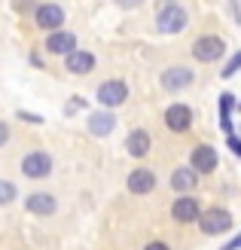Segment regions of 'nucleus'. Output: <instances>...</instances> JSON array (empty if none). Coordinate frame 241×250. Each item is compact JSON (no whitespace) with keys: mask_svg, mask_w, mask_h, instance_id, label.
I'll return each mask as SVG.
<instances>
[{"mask_svg":"<svg viewBox=\"0 0 241 250\" xmlns=\"http://www.w3.org/2000/svg\"><path fill=\"white\" fill-rule=\"evenodd\" d=\"M156 24H159L162 34H180L186 28V9L177 6V3H165L156 16Z\"/></svg>","mask_w":241,"mask_h":250,"instance_id":"nucleus-1","label":"nucleus"},{"mask_svg":"<svg viewBox=\"0 0 241 250\" xmlns=\"http://www.w3.org/2000/svg\"><path fill=\"white\" fill-rule=\"evenodd\" d=\"M198 226H201L205 235H223V232L232 229V214L223 210V208H211V210H205V214L198 217Z\"/></svg>","mask_w":241,"mask_h":250,"instance_id":"nucleus-2","label":"nucleus"},{"mask_svg":"<svg viewBox=\"0 0 241 250\" xmlns=\"http://www.w3.org/2000/svg\"><path fill=\"white\" fill-rule=\"evenodd\" d=\"M223 52H226V43L220 37H198L193 43V58L201 61V64H211V61L223 58Z\"/></svg>","mask_w":241,"mask_h":250,"instance_id":"nucleus-3","label":"nucleus"},{"mask_svg":"<svg viewBox=\"0 0 241 250\" xmlns=\"http://www.w3.org/2000/svg\"><path fill=\"white\" fill-rule=\"evenodd\" d=\"M125 98H129V85L122 80H107V83L98 85L101 107H119V104H125Z\"/></svg>","mask_w":241,"mask_h":250,"instance_id":"nucleus-4","label":"nucleus"},{"mask_svg":"<svg viewBox=\"0 0 241 250\" xmlns=\"http://www.w3.org/2000/svg\"><path fill=\"white\" fill-rule=\"evenodd\" d=\"M49 171H52V159H49V153H28L22 159V174L31 177V180L46 177Z\"/></svg>","mask_w":241,"mask_h":250,"instance_id":"nucleus-5","label":"nucleus"},{"mask_svg":"<svg viewBox=\"0 0 241 250\" xmlns=\"http://www.w3.org/2000/svg\"><path fill=\"white\" fill-rule=\"evenodd\" d=\"M37 28H43V31H58L61 24H65V9L55 6V3H43V6H37Z\"/></svg>","mask_w":241,"mask_h":250,"instance_id":"nucleus-6","label":"nucleus"},{"mask_svg":"<svg viewBox=\"0 0 241 250\" xmlns=\"http://www.w3.org/2000/svg\"><path fill=\"white\" fill-rule=\"evenodd\" d=\"M189 168H193L196 174H211L214 168H217V153H214V146L198 144L193 149V156H189Z\"/></svg>","mask_w":241,"mask_h":250,"instance_id":"nucleus-7","label":"nucleus"},{"mask_svg":"<svg viewBox=\"0 0 241 250\" xmlns=\"http://www.w3.org/2000/svg\"><path fill=\"white\" fill-rule=\"evenodd\" d=\"M165 125H168L171 131H186L189 125H193V110L186 104H171L165 110Z\"/></svg>","mask_w":241,"mask_h":250,"instance_id":"nucleus-8","label":"nucleus"},{"mask_svg":"<svg viewBox=\"0 0 241 250\" xmlns=\"http://www.w3.org/2000/svg\"><path fill=\"white\" fill-rule=\"evenodd\" d=\"M24 208H28L31 214H37V217H46V214H55L58 202H55L52 192H31L24 198Z\"/></svg>","mask_w":241,"mask_h":250,"instance_id":"nucleus-9","label":"nucleus"},{"mask_svg":"<svg viewBox=\"0 0 241 250\" xmlns=\"http://www.w3.org/2000/svg\"><path fill=\"white\" fill-rule=\"evenodd\" d=\"M189 83H193V70L189 67H168L162 73V89H168V92H180Z\"/></svg>","mask_w":241,"mask_h":250,"instance_id":"nucleus-10","label":"nucleus"},{"mask_svg":"<svg viewBox=\"0 0 241 250\" xmlns=\"http://www.w3.org/2000/svg\"><path fill=\"white\" fill-rule=\"evenodd\" d=\"M153 186H156V174L150 171V168H134L129 174V189L134 195H147V192H153Z\"/></svg>","mask_w":241,"mask_h":250,"instance_id":"nucleus-11","label":"nucleus"},{"mask_svg":"<svg viewBox=\"0 0 241 250\" xmlns=\"http://www.w3.org/2000/svg\"><path fill=\"white\" fill-rule=\"evenodd\" d=\"M171 217L177 223H193V220H198V202H196L193 195H180L171 205Z\"/></svg>","mask_w":241,"mask_h":250,"instance_id":"nucleus-12","label":"nucleus"},{"mask_svg":"<svg viewBox=\"0 0 241 250\" xmlns=\"http://www.w3.org/2000/svg\"><path fill=\"white\" fill-rule=\"evenodd\" d=\"M46 49L52 55H70V52H77V37L67 31H55V34H49Z\"/></svg>","mask_w":241,"mask_h":250,"instance_id":"nucleus-13","label":"nucleus"},{"mask_svg":"<svg viewBox=\"0 0 241 250\" xmlns=\"http://www.w3.org/2000/svg\"><path fill=\"white\" fill-rule=\"evenodd\" d=\"M113 125H116V116L113 113H92L88 116V131L95 137H107L113 131Z\"/></svg>","mask_w":241,"mask_h":250,"instance_id":"nucleus-14","label":"nucleus"},{"mask_svg":"<svg viewBox=\"0 0 241 250\" xmlns=\"http://www.w3.org/2000/svg\"><path fill=\"white\" fill-rule=\"evenodd\" d=\"M150 134L147 131H131L129 134V141H125V149H129V156H134V159H141V156H147L150 153Z\"/></svg>","mask_w":241,"mask_h":250,"instance_id":"nucleus-15","label":"nucleus"},{"mask_svg":"<svg viewBox=\"0 0 241 250\" xmlns=\"http://www.w3.org/2000/svg\"><path fill=\"white\" fill-rule=\"evenodd\" d=\"M92 67H95V55L83 52V49H77V52L67 55V70L70 73H88Z\"/></svg>","mask_w":241,"mask_h":250,"instance_id":"nucleus-16","label":"nucleus"},{"mask_svg":"<svg viewBox=\"0 0 241 250\" xmlns=\"http://www.w3.org/2000/svg\"><path fill=\"white\" fill-rule=\"evenodd\" d=\"M196 180H198V174L193 171V168H177L174 174H171V186L177 192H189L196 186Z\"/></svg>","mask_w":241,"mask_h":250,"instance_id":"nucleus-17","label":"nucleus"},{"mask_svg":"<svg viewBox=\"0 0 241 250\" xmlns=\"http://www.w3.org/2000/svg\"><path fill=\"white\" fill-rule=\"evenodd\" d=\"M232 107H235V95L223 92L220 95V125L226 134H232Z\"/></svg>","mask_w":241,"mask_h":250,"instance_id":"nucleus-18","label":"nucleus"},{"mask_svg":"<svg viewBox=\"0 0 241 250\" xmlns=\"http://www.w3.org/2000/svg\"><path fill=\"white\" fill-rule=\"evenodd\" d=\"M12 198H16V186L9 180H0V205H9Z\"/></svg>","mask_w":241,"mask_h":250,"instance_id":"nucleus-19","label":"nucleus"},{"mask_svg":"<svg viewBox=\"0 0 241 250\" xmlns=\"http://www.w3.org/2000/svg\"><path fill=\"white\" fill-rule=\"evenodd\" d=\"M238 67H241V52L229 58V64L223 67V73H220V77H223V80H229V77H235V70H238Z\"/></svg>","mask_w":241,"mask_h":250,"instance_id":"nucleus-20","label":"nucleus"},{"mask_svg":"<svg viewBox=\"0 0 241 250\" xmlns=\"http://www.w3.org/2000/svg\"><path fill=\"white\" fill-rule=\"evenodd\" d=\"M19 119H24V122H31V125H40V122H43L40 116H34V113H24V110H19Z\"/></svg>","mask_w":241,"mask_h":250,"instance_id":"nucleus-21","label":"nucleus"},{"mask_svg":"<svg viewBox=\"0 0 241 250\" xmlns=\"http://www.w3.org/2000/svg\"><path fill=\"white\" fill-rule=\"evenodd\" d=\"M229 149L235 156H241V137H235V134H229Z\"/></svg>","mask_w":241,"mask_h":250,"instance_id":"nucleus-22","label":"nucleus"},{"mask_svg":"<svg viewBox=\"0 0 241 250\" xmlns=\"http://www.w3.org/2000/svg\"><path fill=\"white\" fill-rule=\"evenodd\" d=\"M144 250H168V244H165V241H150Z\"/></svg>","mask_w":241,"mask_h":250,"instance_id":"nucleus-23","label":"nucleus"},{"mask_svg":"<svg viewBox=\"0 0 241 250\" xmlns=\"http://www.w3.org/2000/svg\"><path fill=\"white\" fill-rule=\"evenodd\" d=\"M6 137H9V128H6V122H0V146L6 144Z\"/></svg>","mask_w":241,"mask_h":250,"instance_id":"nucleus-24","label":"nucleus"}]
</instances>
